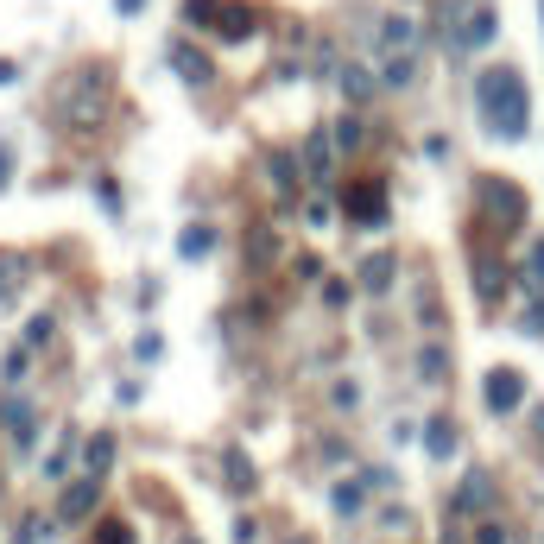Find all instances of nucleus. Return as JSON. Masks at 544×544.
<instances>
[{
  "label": "nucleus",
  "instance_id": "nucleus-8",
  "mask_svg": "<svg viewBox=\"0 0 544 544\" xmlns=\"http://www.w3.org/2000/svg\"><path fill=\"white\" fill-rule=\"evenodd\" d=\"M386 279H392V253H374V260L361 266V285H367V292H380Z\"/></svg>",
  "mask_w": 544,
  "mask_h": 544
},
{
  "label": "nucleus",
  "instance_id": "nucleus-13",
  "mask_svg": "<svg viewBox=\"0 0 544 544\" xmlns=\"http://www.w3.org/2000/svg\"><path fill=\"white\" fill-rule=\"evenodd\" d=\"M184 20H190V26H216L222 7H216V0H184Z\"/></svg>",
  "mask_w": 544,
  "mask_h": 544
},
{
  "label": "nucleus",
  "instance_id": "nucleus-18",
  "mask_svg": "<svg viewBox=\"0 0 544 544\" xmlns=\"http://www.w3.org/2000/svg\"><path fill=\"white\" fill-rule=\"evenodd\" d=\"M95 544H127V525H120V519H108V525L95 532Z\"/></svg>",
  "mask_w": 544,
  "mask_h": 544
},
{
  "label": "nucleus",
  "instance_id": "nucleus-1",
  "mask_svg": "<svg viewBox=\"0 0 544 544\" xmlns=\"http://www.w3.org/2000/svg\"><path fill=\"white\" fill-rule=\"evenodd\" d=\"M474 102H482L488 133H500V140H525L532 102H525V77H519V70H507V63L482 70V83H474Z\"/></svg>",
  "mask_w": 544,
  "mask_h": 544
},
{
  "label": "nucleus",
  "instance_id": "nucleus-16",
  "mask_svg": "<svg viewBox=\"0 0 544 544\" xmlns=\"http://www.w3.org/2000/svg\"><path fill=\"white\" fill-rule=\"evenodd\" d=\"M228 488H253V468L241 456H228Z\"/></svg>",
  "mask_w": 544,
  "mask_h": 544
},
{
  "label": "nucleus",
  "instance_id": "nucleus-4",
  "mask_svg": "<svg viewBox=\"0 0 544 544\" xmlns=\"http://www.w3.org/2000/svg\"><path fill=\"white\" fill-rule=\"evenodd\" d=\"M349 196H355V202H349V216H355V222H380V216H386V202H380L374 184H361V190H349Z\"/></svg>",
  "mask_w": 544,
  "mask_h": 544
},
{
  "label": "nucleus",
  "instance_id": "nucleus-11",
  "mask_svg": "<svg viewBox=\"0 0 544 544\" xmlns=\"http://www.w3.org/2000/svg\"><path fill=\"white\" fill-rule=\"evenodd\" d=\"M424 443H431V456H449V449H456V431H449L443 418H431V424H424Z\"/></svg>",
  "mask_w": 544,
  "mask_h": 544
},
{
  "label": "nucleus",
  "instance_id": "nucleus-7",
  "mask_svg": "<svg viewBox=\"0 0 544 544\" xmlns=\"http://www.w3.org/2000/svg\"><path fill=\"white\" fill-rule=\"evenodd\" d=\"M272 184H279V196H298V165L285 152H272Z\"/></svg>",
  "mask_w": 544,
  "mask_h": 544
},
{
  "label": "nucleus",
  "instance_id": "nucleus-6",
  "mask_svg": "<svg viewBox=\"0 0 544 544\" xmlns=\"http://www.w3.org/2000/svg\"><path fill=\"white\" fill-rule=\"evenodd\" d=\"M216 32H222V38H247V32H253V13H247V7H222Z\"/></svg>",
  "mask_w": 544,
  "mask_h": 544
},
{
  "label": "nucleus",
  "instance_id": "nucleus-5",
  "mask_svg": "<svg viewBox=\"0 0 544 544\" xmlns=\"http://www.w3.org/2000/svg\"><path fill=\"white\" fill-rule=\"evenodd\" d=\"M210 247H216V228H210V222H196V228H184V241H177V253H184V260H202V253H210Z\"/></svg>",
  "mask_w": 544,
  "mask_h": 544
},
{
  "label": "nucleus",
  "instance_id": "nucleus-12",
  "mask_svg": "<svg viewBox=\"0 0 544 544\" xmlns=\"http://www.w3.org/2000/svg\"><path fill=\"white\" fill-rule=\"evenodd\" d=\"M494 38V13H468V26H462V45H488Z\"/></svg>",
  "mask_w": 544,
  "mask_h": 544
},
{
  "label": "nucleus",
  "instance_id": "nucleus-20",
  "mask_svg": "<svg viewBox=\"0 0 544 544\" xmlns=\"http://www.w3.org/2000/svg\"><path fill=\"white\" fill-rule=\"evenodd\" d=\"M7 177H13V152L0 146V190H7Z\"/></svg>",
  "mask_w": 544,
  "mask_h": 544
},
{
  "label": "nucleus",
  "instance_id": "nucleus-19",
  "mask_svg": "<svg viewBox=\"0 0 544 544\" xmlns=\"http://www.w3.org/2000/svg\"><path fill=\"white\" fill-rule=\"evenodd\" d=\"M335 140H342V152H355V146H361V127H355V120H342V127H335Z\"/></svg>",
  "mask_w": 544,
  "mask_h": 544
},
{
  "label": "nucleus",
  "instance_id": "nucleus-22",
  "mask_svg": "<svg viewBox=\"0 0 544 544\" xmlns=\"http://www.w3.org/2000/svg\"><path fill=\"white\" fill-rule=\"evenodd\" d=\"M114 7H120V13H140V7H146V0H114Z\"/></svg>",
  "mask_w": 544,
  "mask_h": 544
},
{
  "label": "nucleus",
  "instance_id": "nucleus-9",
  "mask_svg": "<svg viewBox=\"0 0 544 544\" xmlns=\"http://www.w3.org/2000/svg\"><path fill=\"white\" fill-rule=\"evenodd\" d=\"M95 507V482H83V488H70V494H63V519H83Z\"/></svg>",
  "mask_w": 544,
  "mask_h": 544
},
{
  "label": "nucleus",
  "instance_id": "nucleus-2",
  "mask_svg": "<svg viewBox=\"0 0 544 544\" xmlns=\"http://www.w3.org/2000/svg\"><path fill=\"white\" fill-rule=\"evenodd\" d=\"M519 399H525V380H519L513 367H494V374H488V405H494V412H513Z\"/></svg>",
  "mask_w": 544,
  "mask_h": 544
},
{
  "label": "nucleus",
  "instance_id": "nucleus-17",
  "mask_svg": "<svg viewBox=\"0 0 544 544\" xmlns=\"http://www.w3.org/2000/svg\"><path fill=\"white\" fill-rule=\"evenodd\" d=\"M342 89H349L355 102H367V77H361V70H342Z\"/></svg>",
  "mask_w": 544,
  "mask_h": 544
},
{
  "label": "nucleus",
  "instance_id": "nucleus-10",
  "mask_svg": "<svg viewBox=\"0 0 544 544\" xmlns=\"http://www.w3.org/2000/svg\"><path fill=\"white\" fill-rule=\"evenodd\" d=\"M171 63H177V77H184V83H210V63H202L196 51H177Z\"/></svg>",
  "mask_w": 544,
  "mask_h": 544
},
{
  "label": "nucleus",
  "instance_id": "nucleus-3",
  "mask_svg": "<svg viewBox=\"0 0 544 544\" xmlns=\"http://www.w3.org/2000/svg\"><path fill=\"white\" fill-rule=\"evenodd\" d=\"M488 216H494L500 228H513V222L525 216V202H519V190H513V184H488Z\"/></svg>",
  "mask_w": 544,
  "mask_h": 544
},
{
  "label": "nucleus",
  "instance_id": "nucleus-14",
  "mask_svg": "<svg viewBox=\"0 0 544 544\" xmlns=\"http://www.w3.org/2000/svg\"><path fill=\"white\" fill-rule=\"evenodd\" d=\"M335 513H361V488H355V482L335 488Z\"/></svg>",
  "mask_w": 544,
  "mask_h": 544
},
{
  "label": "nucleus",
  "instance_id": "nucleus-21",
  "mask_svg": "<svg viewBox=\"0 0 544 544\" xmlns=\"http://www.w3.org/2000/svg\"><path fill=\"white\" fill-rule=\"evenodd\" d=\"M532 279H544V241L532 247Z\"/></svg>",
  "mask_w": 544,
  "mask_h": 544
},
{
  "label": "nucleus",
  "instance_id": "nucleus-15",
  "mask_svg": "<svg viewBox=\"0 0 544 544\" xmlns=\"http://www.w3.org/2000/svg\"><path fill=\"white\" fill-rule=\"evenodd\" d=\"M108 456H114V443H108V437H95V443L83 449V462H89V468H108Z\"/></svg>",
  "mask_w": 544,
  "mask_h": 544
}]
</instances>
